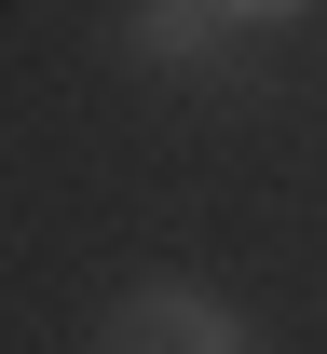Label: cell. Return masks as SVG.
<instances>
[{
	"mask_svg": "<svg viewBox=\"0 0 327 354\" xmlns=\"http://www.w3.org/2000/svg\"><path fill=\"white\" fill-rule=\"evenodd\" d=\"M95 354H245V327L205 300V286H137V300L109 313V341H95Z\"/></svg>",
	"mask_w": 327,
	"mask_h": 354,
	"instance_id": "6da1fadb",
	"label": "cell"
},
{
	"mask_svg": "<svg viewBox=\"0 0 327 354\" xmlns=\"http://www.w3.org/2000/svg\"><path fill=\"white\" fill-rule=\"evenodd\" d=\"M218 0H123V41H137V68H164V82H205L218 68Z\"/></svg>",
	"mask_w": 327,
	"mask_h": 354,
	"instance_id": "7a4b0ae2",
	"label": "cell"
},
{
	"mask_svg": "<svg viewBox=\"0 0 327 354\" xmlns=\"http://www.w3.org/2000/svg\"><path fill=\"white\" fill-rule=\"evenodd\" d=\"M232 28H286V14H314V0H218Z\"/></svg>",
	"mask_w": 327,
	"mask_h": 354,
	"instance_id": "3957f363",
	"label": "cell"
}]
</instances>
